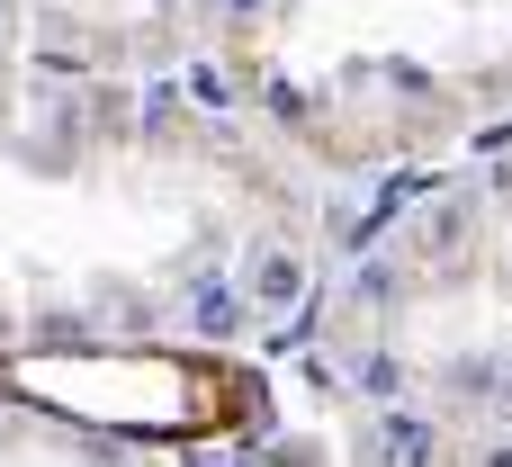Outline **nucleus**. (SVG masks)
Returning <instances> with one entry per match:
<instances>
[{
    "instance_id": "1",
    "label": "nucleus",
    "mask_w": 512,
    "mask_h": 467,
    "mask_svg": "<svg viewBox=\"0 0 512 467\" xmlns=\"http://www.w3.org/2000/svg\"><path fill=\"white\" fill-rule=\"evenodd\" d=\"M288 243V171L180 81L0 54V351L225 342Z\"/></svg>"
},
{
    "instance_id": "2",
    "label": "nucleus",
    "mask_w": 512,
    "mask_h": 467,
    "mask_svg": "<svg viewBox=\"0 0 512 467\" xmlns=\"http://www.w3.org/2000/svg\"><path fill=\"white\" fill-rule=\"evenodd\" d=\"M252 0H0V54L90 81H189L216 72Z\"/></svg>"
},
{
    "instance_id": "3",
    "label": "nucleus",
    "mask_w": 512,
    "mask_h": 467,
    "mask_svg": "<svg viewBox=\"0 0 512 467\" xmlns=\"http://www.w3.org/2000/svg\"><path fill=\"white\" fill-rule=\"evenodd\" d=\"M243 467H512V432L504 441H459V432H441V423H423V432H351V441H279L270 432V414L243 432V441H225Z\"/></svg>"
},
{
    "instance_id": "4",
    "label": "nucleus",
    "mask_w": 512,
    "mask_h": 467,
    "mask_svg": "<svg viewBox=\"0 0 512 467\" xmlns=\"http://www.w3.org/2000/svg\"><path fill=\"white\" fill-rule=\"evenodd\" d=\"M0 467H189V450H153L99 423H72L54 405H27L0 387Z\"/></svg>"
}]
</instances>
